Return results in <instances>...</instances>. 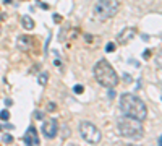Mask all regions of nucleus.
Masks as SVG:
<instances>
[{
  "mask_svg": "<svg viewBox=\"0 0 162 146\" xmlns=\"http://www.w3.org/2000/svg\"><path fill=\"white\" fill-rule=\"evenodd\" d=\"M0 130H2V125H0Z\"/></svg>",
  "mask_w": 162,
  "mask_h": 146,
  "instance_id": "5701e85b",
  "label": "nucleus"
},
{
  "mask_svg": "<svg viewBox=\"0 0 162 146\" xmlns=\"http://www.w3.org/2000/svg\"><path fill=\"white\" fill-rule=\"evenodd\" d=\"M80 135H81L83 140L89 145H97L102 140L101 130L94 124H91V122H81L80 124Z\"/></svg>",
  "mask_w": 162,
  "mask_h": 146,
  "instance_id": "39448f33",
  "label": "nucleus"
},
{
  "mask_svg": "<svg viewBox=\"0 0 162 146\" xmlns=\"http://www.w3.org/2000/svg\"><path fill=\"white\" fill-rule=\"evenodd\" d=\"M156 64H157V67H159V68L162 70V52L156 55Z\"/></svg>",
  "mask_w": 162,
  "mask_h": 146,
  "instance_id": "4468645a",
  "label": "nucleus"
},
{
  "mask_svg": "<svg viewBox=\"0 0 162 146\" xmlns=\"http://www.w3.org/2000/svg\"><path fill=\"white\" fill-rule=\"evenodd\" d=\"M55 109H57V107H55V104H54V102H50V104H49V110H50V112H54Z\"/></svg>",
  "mask_w": 162,
  "mask_h": 146,
  "instance_id": "a211bd4d",
  "label": "nucleus"
},
{
  "mask_svg": "<svg viewBox=\"0 0 162 146\" xmlns=\"http://www.w3.org/2000/svg\"><path fill=\"white\" fill-rule=\"evenodd\" d=\"M23 141L29 146H37L39 145V136H37V132L34 127H29L26 130L25 136H23Z\"/></svg>",
  "mask_w": 162,
  "mask_h": 146,
  "instance_id": "6e6552de",
  "label": "nucleus"
},
{
  "mask_svg": "<svg viewBox=\"0 0 162 146\" xmlns=\"http://www.w3.org/2000/svg\"><path fill=\"white\" fill-rule=\"evenodd\" d=\"M93 73H94L96 81L99 83L101 86L107 88V89L109 88H115V86L118 85V75L115 72V68H113L105 58H102V60H99L96 65H94Z\"/></svg>",
  "mask_w": 162,
  "mask_h": 146,
  "instance_id": "f03ea898",
  "label": "nucleus"
},
{
  "mask_svg": "<svg viewBox=\"0 0 162 146\" xmlns=\"http://www.w3.org/2000/svg\"><path fill=\"white\" fill-rule=\"evenodd\" d=\"M34 117H36L37 120H42V117H44V115H42V112H39V110H36V112H34Z\"/></svg>",
  "mask_w": 162,
  "mask_h": 146,
  "instance_id": "f3484780",
  "label": "nucleus"
},
{
  "mask_svg": "<svg viewBox=\"0 0 162 146\" xmlns=\"http://www.w3.org/2000/svg\"><path fill=\"white\" fill-rule=\"evenodd\" d=\"M0 119H2V120H8L10 119V112H8V110H7V109H3L2 110V112H0Z\"/></svg>",
  "mask_w": 162,
  "mask_h": 146,
  "instance_id": "f8f14e48",
  "label": "nucleus"
},
{
  "mask_svg": "<svg viewBox=\"0 0 162 146\" xmlns=\"http://www.w3.org/2000/svg\"><path fill=\"white\" fill-rule=\"evenodd\" d=\"M157 141H159V145H162V136H159V140H157Z\"/></svg>",
  "mask_w": 162,
  "mask_h": 146,
  "instance_id": "4be33fe9",
  "label": "nucleus"
},
{
  "mask_svg": "<svg viewBox=\"0 0 162 146\" xmlns=\"http://www.w3.org/2000/svg\"><path fill=\"white\" fill-rule=\"evenodd\" d=\"M149 54H151V52H149V50H144V54H143V57H144V58H148V57H149Z\"/></svg>",
  "mask_w": 162,
  "mask_h": 146,
  "instance_id": "aec40b11",
  "label": "nucleus"
},
{
  "mask_svg": "<svg viewBox=\"0 0 162 146\" xmlns=\"http://www.w3.org/2000/svg\"><path fill=\"white\" fill-rule=\"evenodd\" d=\"M105 50H107V52H112V50H115V44H113V42H109V44L105 46Z\"/></svg>",
  "mask_w": 162,
  "mask_h": 146,
  "instance_id": "dca6fc26",
  "label": "nucleus"
},
{
  "mask_svg": "<svg viewBox=\"0 0 162 146\" xmlns=\"http://www.w3.org/2000/svg\"><path fill=\"white\" fill-rule=\"evenodd\" d=\"M47 78H49V75H47V73H41V75H39V85H42V86L47 85Z\"/></svg>",
  "mask_w": 162,
  "mask_h": 146,
  "instance_id": "9b49d317",
  "label": "nucleus"
},
{
  "mask_svg": "<svg viewBox=\"0 0 162 146\" xmlns=\"http://www.w3.org/2000/svg\"><path fill=\"white\" fill-rule=\"evenodd\" d=\"M2 141L3 143H11V141H13V136H11L10 133H5V135L2 136Z\"/></svg>",
  "mask_w": 162,
  "mask_h": 146,
  "instance_id": "ddd939ff",
  "label": "nucleus"
},
{
  "mask_svg": "<svg viewBox=\"0 0 162 146\" xmlns=\"http://www.w3.org/2000/svg\"><path fill=\"white\" fill-rule=\"evenodd\" d=\"M135 36H136V29L133 26L123 28V31L118 33V36H117V42H118V44H128Z\"/></svg>",
  "mask_w": 162,
  "mask_h": 146,
  "instance_id": "0eeeda50",
  "label": "nucleus"
},
{
  "mask_svg": "<svg viewBox=\"0 0 162 146\" xmlns=\"http://www.w3.org/2000/svg\"><path fill=\"white\" fill-rule=\"evenodd\" d=\"M16 44L21 50H29L31 46H33V37L31 36H19Z\"/></svg>",
  "mask_w": 162,
  "mask_h": 146,
  "instance_id": "1a4fd4ad",
  "label": "nucleus"
},
{
  "mask_svg": "<svg viewBox=\"0 0 162 146\" xmlns=\"http://www.w3.org/2000/svg\"><path fill=\"white\" fill-rule=\"evenodd\" d=\"M60 19H62V18L58 16V15H55V16H54V21H55V23H58V21H60Z\"/></svg>",
  "mask_w": 162,
  "mask_h": 146,
  "instance_id": "6ab92c4d",
  "label": "nucleus"
},
{
  "mask_svg": "<svg viewBox=\"0 0 162 146\" xmlns=\"http://www.w3.org/2000/svg\"><path fill=\"white\" fill-rule=\"evenodd\" d=\"M120 110L123 112V115L135 117L141 122L146 120V117H148L146 104L133 93H123L120 96Z\"/></svg>",
  "mask_w": 162,
  "mask_h": 146,
  "instance_id": "f257e3e1",
  "label": "nucleus"
},
{
  "mask_svg": "<svg viewBox=\"0 0 162 146\" xmlns=\"http://www.w3.org/2000/svg\"><path fill=\"white\" fill-rule=\"evenodd\" d=\"M83 89H84V88H83L81 85H76V86L73 88V91H75V94H81V93H83Z\"/></svg>",
  "mask_w": 162,
  "mask_h": 146,
  "instance_id": "2eb2a0df",
  "label": "nucleus"
},
{
  "mask_svg": "<svg viewBox=\"0 0 162 146\" xmlns=\"http://www.w3.org/2000/svg\"><path fill=\"white\" fill-rule=\"evenodd\" d=\"M120 10V2L118 0H97L94 5V16L99 21H107L113 18Z\"/></svg>",
  "mask_w": 162,
  "mask_h": 146,
  "instance_id": "20e7f679",
  "label": "nucleus"
},
{
  "mask_svg": "<svg viewBox=\"0 0 162 146\" xmlns=\"http://www.w3.org/2000/svg\"><path fill=\"white\" fill-rule=\"evenodd\" d=\"M3 3H5V5H8V3H11V0H3Z\"/></svg>",
  "mask_w": 162,
  "mask_h": 146,
  "instance_id": "412c9836",
  "label": "nucleus"
},
{
  "mask_svg": "<svg viewBox=\"0 0 162 146\" xmlns=\"http://www.w3.org/2000/svg\"><path fill=\"white\" fill-rule=\"evenodd\" d=\"M117 127H118V133L125 138H130V140H140L144 135L143 122L135 119V117H130V115L122 117L118 120Z\"/></svg>",
  "mask_w": 162,
  "mask_h": 146,
  "instance_id": "7ed1b4c3",
  "label": "nucleus"
},
{
  "mask_svg": "<svg viewBox=\"0 0 162 146\" xmlns=\"http://www.w3.org/2000/svg\"><path fill=\"white\" fill-rule=\"evenodd\" d=\"M21 25H23V28H25L26 31H31L34 28V21H33V18H31L29 15H23L21 16Z\"/></svg>",
  "mask_w": 162,
  "mask_h": 146,
  "instance_id": "9d476101",
  "label": "nucleus"
},
{
  "mask_svg": "<svg viewBox=\"0 0 162 146\" xmlns=\"http://www.w3.org/2000/svg\"><path fill=\"white\" fill-rule=\"evenodd\" d=\"M42 135L49 140L57 136V132H58V122L57 119H46V122H42Z\"/></svg>",
  "mask_w": 162,
  "mask_h": 146,
  "instance_id": "423d86ee",
  "label": "nucleus"
}]
</instances>
